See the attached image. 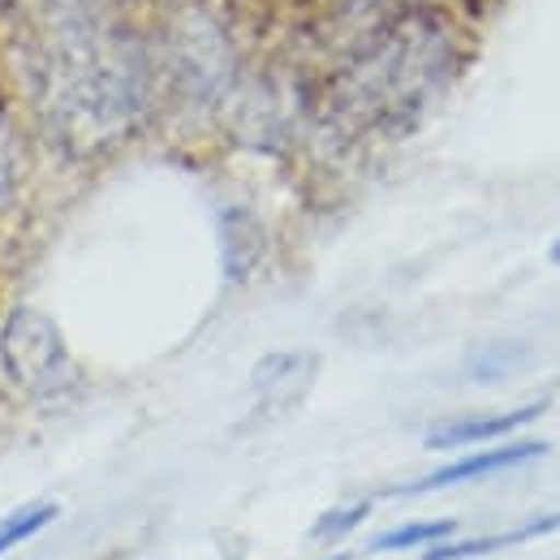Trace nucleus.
I'll list each match as a JSON object with an SVG mask.
<instances>
[{"mask_svg": "<svg viewBox=\"0 0 560 560\" xmlns=\"http://www.w3.org/2000/svg\"><path fill=\"white\" fill-rule=\"evenodd\" d=\"M18 182H22V139L9 108L0 104V203L18 190Z\"/></svg>", "mask_w": 560, "mask_h": 560, "instance_id": "9d476101", "label": "nucleus"}, {"mask_svg": "<svg viewBox=\"0 0 560 560\" xmlns=\"http://www.w3.org/2000/svg\"><path fill=\"white\" fill-rule=\"evenodd\" d=\"M544 415V401L539 406H522V410H509V415H488V419H457V422H440L427 431V448H466V444H488L500 435H513L517 427L535 422Z\"/></svg>", "mask_w": 560, "mask_h": 560, "instance_id": "423d86ee", "label": "nucleus"}, {"mask_svg": "<svg viewBox=\"0 0 560 560\" xmlns=\"http://www.w3.org/2000/svg\"><path fill=\"white\" fill-rule=\"evenodd\" d=\"M332 560H350V557H332Z\"/></svg>", "mask_w": 560, "mask_h": 560, "instance_id": "4468645a", "label": "nucleus"}, {"mask_svg": "<svg viewBox=\"0 0 560 560\" xmlns=\"http://www.w3.org/2000/svg\"><path fill=\"white\" fill-rule=\"evenodd\" d=\"M155 66H164L173 86L199 104H215L220 95L233 91L237 78V48L220 18L208 13L203 4H186L168 18Z\"/></svg>", "mask_w": 560, "mask_h": 560, "instance_id": "7ed1b4c3", "label": "nucleus"}, {"mask_svg": "<svg viewBox=\"0 0 560 560\" xmlns=\"http://www.w3.org/2000/svg\"><path fill=\"white\" fill-rule=\"evenodd\" d=\"M366 513H371V504H350V509H332V513H324L319 522H315V539H341V535H350L353 526H362L366 522Z\"/></svg>", "mask_w": 560, "mask_h": 560, "instance_id": "f8f14e48", "label": "nucleus"}, {"mask_svg": "<svg viewBox=\"0 0 560 560\" xmlns=\"http://www.w3.org/2000/svg\"><path fill=\"white\" fill-rule=\"evenodd\" d=\"M560 530V513L552 517H535L517 530H504V535H488V539H466V544H440V548H427L419 560H466V557H488L500 548H513V544H526V539H539V535H552Z\"/></svg>", "mask_w": 560, "mask_h": 560, "instance_id": "0eeeda50", "label": "nucleus"}, {"mask_svg": "<svg viewBox=\"0 0 560 560\" xmlns=\"http://www.w3.org/2000/svg\"><path fill=\"white\" fill-rule=\"evenodd\" d=\"M155 57L117 18L35 22L31 95L48 139L70 155L121 142L151 108Z\"/></svg>", "mask_w": 560, "mask_h": 560, "instance_id": "f257e3e1", "label": "nucleus"}, {"mask_svg": "<svg viewBox=\"0 0 560 560\" xmlns=\"http://www.w3.org/2000/svg\"><path fill=\"white\" fill-rule=\"evenodd\" d=\"M457 530V522H406V526H393V530H384L375 544H371V552H406V548H427V544H440V539H448Z\"/></svg>", "mask_w": 560, "mask_h": 560, "instance_id": "6e6552de", "label": "nucleus"}, {"mask_svg": "<svg viewBox=\"0 0 560 560\" xmlns=\"http://www.w3.org/2000/svg\"><path fill=\"white\" fill-rule=\"evenodd\" d=\"M52 517H57V504H26V509L9 513V517L0 522V557H4L9 548L26 544L31 535H39V530H44Z\"/></svg>", "mask_w": 560, "mask_h": 560, "instance_id": "1a4fd4ad", "label": "nucleus"}, {"mask_svg": "<svg viewBox=\"0 0 560 560\" xmlns=\"http://www.w3.org/2000/svg\"><path fill=\"white\" fill-rule=\"evenodd\" d=\"M448 66V39L431 22H401L384 31L350 73V95L371 113H406L419 108L435 91Z\"/></svg>", "mask_w": 560, "mask_h": 560, "instance_id": "f03ea898", "label": "nucleus"}, {"mask_svg": "<svg viewBox=\"0 0 560 560\" xmlns=\"http://www.w3.org/2000/svg\"><path fill=\"white\" fill-rule=\"evenodd\" d=\"M113 18V0H35V22H91Z\"/></svg>", "mask_w": 560, "mask_h": 560, "instance_id": "9b49d317", "label": "nucleus"}, {"mask_svg": "<svg viewBox=\"0 0 560 560\" xmlns=\"http://www.w3.org/2000/svg\"><path fill=\"white\" fill-rule=\"evenodd\" d=\"M0 358H4L9 380L26 397L57 401V397H66L78 384V366H73L70 350H66L61 328L44 311H35V306H18L4 319V328H0Z\"/></svg>", "mask_w": 560, "mask_h": 560, "instance_id": "20e7f679", "label": "nucleus"}, {"mask_svg": "<svg viewBox=\"0 0 560 560\" xmlns=\"http://www.w3.org/2000/svg\"><path fill=\"white\" fill-rule=\"evenodd\" d=\"M548 444L544 440H522V444H500V448H488V453H470L453 466H440L431 470L427 479H415V483H401L393 488L397 495H422V491H440V488H457V483H470V479H488V475H500V470H513L522 462H535L544 457Z\"/></svg>", "mask_w": 560, "mask_h": 560, "instance_id": "39448f33", "label": "nucleus"}, {"mask_svg": "<svg viewBox=\"0 0 560 560\" xmlns=\"http://www.w3.org/2000/svg\"><path fill=\"white\" fill-rule=\"evenodd\" d=\"M552 259L560 264V237H557V246H552Z\"/></svg>", "mask_w": 560, "mask_h": 560, "instance_id": "ddd939ff", "label": "nucleus"}]
</instances>
